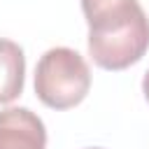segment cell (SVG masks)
I'll return each instance as SVG.
<instances>
[{
    "label": "cell",
    "mask_w": 149,
    "mask_h": 149,
    "mask_svg": "<svg viewBox=\"0 0 149 149\" xmlns=\"http://www.w3.org/2000/svg\"><path fill=\"white\" fill-rule=\"evenodd\" d=\"M88 54L102 70H126L149 49V19L137 0H81Z\"/></svg>",
    "instance_id": "1"
},
{
    "label": "cell",
    "mask_w": 149,
    "mask_h": 149,
    "mask_svg": "<svg viewBox=\"0 0 149 149\" xmlns=\"http://www.w3.org/2000/svg\"><path fill=\"white\" fill-rule=\"evenodd\" d=\"M91 88V70L81 54L70 47H54L42 54L35 68V93L51 109L79 105Z\"/></svg>",
    "instance_id": "2"
},
{
    "label": "cell",
    "mask_w": 149,
    "mask_h": 149,
    "mask_svg": "<svg viewBox=\"0 0 149 149\" xmlns=\"http://www.w3.org/2000/svg\"><path fill=\"white\" fill-rule=\"evenodd\" d=\"M0 149H47V128L28 107L0 112Z\"/></svg>",
    "instance_id": "3"
},
{
    "label": "cell",
    "mask_w": 149,
    "mask_h": 149,
    "mask_svg": "<svg viewBox=\"0 0 149 149\" xmlns=\"http://www.w3.org/2000/svg\"><path fill=\"white\" fill-rule=\"evenodd\" d=\"M23 74H26L23 49L12 40L0 37V105H7L21 95Z\"/></svg>",
    "instance_id": "4"
},
{
    "label": "cell",
    "mask_w": 149,
    "mask_h": 149,
    "mask_svg": "<svg viewBox=\"0 0 149 149\" xmlns=\"http://www.w3.org/2000/svg\"><path fill=\"white\" fill-rule=\"evenodd\" d=\"M142 91H144V98H147V102H149V72H147L144 79H142Z\"/></svg>",
    "instance_id": "5"
},
{
    "label": "cell",
    "mask_w": 149,
    "mask_h": 149,
    "mask_svg": "<svg viewBox=\"0 0 149 149\" xmlns=\"http://www.w3.org/2000/svg\"><path fill=\"white\" fill-rule=\"evenodd\" d=\"M91 149H100V147H91Z\"/></svg>",
    "instance_id": "6"
}]
</instances>
